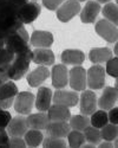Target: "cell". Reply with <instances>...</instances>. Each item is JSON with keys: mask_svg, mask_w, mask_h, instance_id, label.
I'll list each match as a JSON object with an SVG mask.
<instances>
[{"mask_svg": "<svg viewBox=\"0 0 118 148\" xmlns=\"http://www.w3.org/2000/svg\"><path fill=\"white\" fill-rule=\"evenodd\" d=\"M28 40L30 38H28L27 31L24 29V25H22L20 29H18L16 32L11 33L7 37L5 46L13 55H19L31 50L28 46Z\"/></svg>", "mask_w": 118, "mask_h": 148, "instance_id": "obj_1", "label": "cell"}, {"mask_svg": "<svg viewBox=\"0 0 118 148\" xmlns=\"http://www.w3.org/2000/svg\"><path fill=\"white\" fill-rule=\"evenodd\" d=\"M32 55L33 51L31 50L16 55V58L13 59V62H12L8 68V76L12 81H18L22 78L24 75H26V72L28 71L30 68V63L32 60Z\"/></svg>", "mask_w": 118, "mask_h": 148, "instance_id": "obj_2", "label": "cell"}, {"mask_svg": "<svg viewBox=\"0 0 118 148\" xmlns=\"http://www.w3.org/2000/svg\"><path fill=\"white\" fill-rule=\"evenodd\" d=\"M105 69L100 64H94L86 72V82L92 90L102 89L105 84Z\"/></svg>", "mask_w": 118, "mask_h": 148, "instance_id": "obj_3", "label": "cell"}, {"mask_svg": "<svg viewBox=\"0 0 118 148\" xmlns=\"http://www.w3.org/2000/svg\"><path fill=\"white\" fill-rule=\"evenodd\" d=\"M97 34L108 43H116L118 40V29L115 24L106 19H100L94 26Z\"/></svg>", "mask_w": 118, "mask_h": 148, "instance_id": "obj_4", "label": "cell"}, {"mask_svg": "<svg viewBox=\"0 0 118 148\" xmlns=\"http://www.w3.org/2000/svg\"><path fill=\"white\" fill-rule=\"evenodd\" d=\"M18 95V88L14 82H6L0 87V109H7L12 106Z\"/></svg>", "mask_w": 118, "mask_h": 148, "instance_id": "obj_5", "label": "cell"}, {"mask_svg": "<svg viewBox=\"0 0 118 148\" xmlns=\"http://www.w3.org/2000/svg\"><path fill=\"white\" fill-rule=\"evenodd\" d=\"M33 103H35V97L33 96L32 92L28 91L18 92L14 101V109L17 113L21 115H27L31 113Z\"/></svg>", "mask_w": 118, "mask_h": 148, "instance_id": "obj_6", "label": "cell"}, {"mask_svg": "<svg viewBox=\"0 0 118 148\" xmlns=\"http://www.w3.org/2000/svg\"><path fill=\"white\" fill-rule=\"evenodd\" d=\"M70 76V85L71 88L76 91H84L86 88V70L80 66L77 65L75 68H72L68 72Z\"/></svg>", "mask_w": 118, "mask_h": 148, "instance_id": "obj_7", "label": "cell"}, {"mask_svg": "<svg viewBox=\"0 0 118 148\" xmlns=\"http://www.w3.org/2000/svg\"><path fill=\"white\" fill-rule=\"evenodd\" d=\"M80 12V4L78 0H67L57 10V18L62 23H67Z\"/></svg>", "mask_w": 118, "mask_h": 148, "instance_id": "obj_8", "label": "cell"}, {"mask_svg": "<svg viewBox=\"0 0 118 148\" xmlns=\"http://www.w3.org/2000/svg\"><path fill=\"white\" fill-rule=\"evenodd\" d=\"M40 13V6L37 3H27L19 8L18 17L22 24H31L38 18Z\"/></svg>", "mask_w": 118, "mask_h": 148, "instance_id": "obj_9", "label": "cell"}, {"mask_svg": "<svg viewBox=\"0 0 118 148\" xmlns=\"http://www.w3.org/2000/svg\"><path fill=\"white\" fill-rule=\"evenodd\" d=\"M80 113L83 115H92L97 109V96L93 91L84 90L80 96Z\"/></svg>", "mask_w": 118, "mask_h": 148, "instance_id": "obj_10", "label": "cell"}, {"mask_svg": "<svg viewBox=\"0 0 118 148\" xmlns=\"http://www.w3.org/2000/svg\"><path fill=\"white\" fill-rule=\"evenodd\" d=\"M52 85L56 89H63L68 83V71L65 64H57L52 68Z\"/></svg>", "mask_w": 118, "mask_h": 148, "instance_id": "obj_11", "label": "cell"}, {"mask_svg": "<svg viewBox=\"0 0 118 148\" xmlns=\"http://www.w3.org/2000/svg\"><path fill=\"white\" fill-rule=\"evenodd\" d=\"M78 101H79V96L76 91H66L58 89L53 95L54 104H62L67 108L77 106Z\"/></svg>", "mask_w": 118, "mask_h": 148, "instance_id": "obj_12", "label": "cell"}, {"mask_svg": "<svg viewBox=\"0 0 118 148\" xmlns=\"http://www.w3.org/2000/svg\"><path fill=\"white\" fill-rule=\"evenodd\" d=\"M7 128H8V134L12 138H21L26 134V132L30 127L27 123V119L17 116L11 120Z\"/></svg>", "mask_w": 118, "mask_h": 148, "instance_id": "obj_13", "label": "cell"}, {"mask_svg": "<svg viewBox=\"0 0 118 148\" xmlns=\"http://www.w3.org/2000/svg\"><path fill=\"white\" fill-rule=\"evenodd\" d=\"M70 125L66 121H50L46 127V133L52 138H65L70 133Z\"/></svg>", "mask_w": 118, "mask_h": 148, "instance_id": "obj_14", "label": "cell"}, {"mask_svg": "<svg viewBox=\"0 0 118 148\" xmlns=\"http://www.w3.org/2000/svg\"><path fill=\"white\" fill-rule=\"evenodd\" d=\"M100 12V5L98 1H87V4L84 6V8L80 12V20L84 24H91L94 23L97 16Z\"/></svg>", "mask_w": 118, "mask_h": 148, "instance_id": "obj_15", "label": "cell"}, {"mask_svg": "<svg viewBox=\"0 0 118 148\" xmlns=\"http://www.w3.org/2000/svg\"><path fill=\"white\" fill-rule=\"evenodd\" d=\"M52 101V91L47 87H41L38 89L37 97H35V108L39 112H46L51 107Z\"/></svg>", "mask_w": 118, "mask_h": 148, "instance_id": "obj_16", "label": "cell"}, {"mask_svg": "<svg viewBox=\"0 0 118 148\" xmlns=\"http://www.w3.org/2000/svg\"><path fill=\"white\" fill-rule=\"evenodd\" d=\"M117 100H118V90L112 87H106L102 96L99 97V101H98L99 108L104 110H110L111 108H113Z\"/></svg>", "mask_w": 118, "mask_h": 148, "instance_id": "obj_17", "label": "cell"}, {"mask_svg": "<svg viewBox=\"0 0 118 148\" xmlns=\"http://www.w3.org/2000/svg\"><path fill=\"white\" fill-rule=\"evenodd\" d=\"M54 58H56L54 53L51 50L45 49V47L37 49V50L33 51V55H32L33 63L39 64V65H45V66L52 65L54 63Z\"/></svg>", "mask_w": 118, "mask_h": 148, "instance_id": "obj_18", "label": "cell"}, {"mask_svg": "<svg viewBox=\"0 0 118 148\" xmlns=\"http://www.w3.org/2000/svg\"><path fill=\"white\" fill-rule=\"evenodd\" d=\"M31 45L35 47H50L53 44V34L47 31H34L31 39Z\"/></svg>", "mask_w": 118, "mask_h": 148, "instance_id": "obj_19", "label": "cell"}, {"mask_svg": "<svg viewBox=\"0 0 118 148\" xmlns=\"http://www.w3.org/2000/svg\"><path fill=\"white\" fill-rule=\"evenodd\" d=\"M50 76V71L45 66H38L37 69H34L32 72H30L27 75V82L30 84V87H33V88H37L39 85L45 82Z\"/></svg>", "mask_w": 118, "mask_h": 148, "instance_id": "obj_20", "label": "cell"}, {"mask_svg": "<svg viewBox=\"0 0 118 148\" xmlns=\"http://www.w3.org/2000/svg\"><path fill=\"white\" fill-rule=\"evenodd\" d=\"M85 60V55L80 50H65L62 53V62L70 65H80Z\"/></svg>", "mask_w": 118, "mask_h": 148, "instance_id": "obj_21", "label": "cell"}, {"mask_svg": "<svg viewBox=\"0 0 118 148\" xmlns=\"http://www.w3.org/2000/svg\"><path fill=\"white\" fill-rule=\"evenodd\" d=\"M47 112L50 121H67L71 117L68 108L62 104H53Z\"/></svg>", "mask_w": 118, "mask_h": 148, "instance_id": "obj_22", "label": "cell"}, {"mask_svg": "<svg viewBox=\"0 0 118 148\" xmlns=\"http://www.w3.org/2000/svg\"><path fill=\"white\" fill-rule=\"evenodd\" d=\"M90 60L94 64H100L112 58V51L109 47H94L89 53Z\"/></svg>", "mask_w": 118, "mask_h": 148, "instance_id": "obj_23", "label": "cell"}, {"mask_svg": "<svg viewBox=\"0 0 118 148\" xmlns=\"http://www.w3.org/2000/svg\"><path fill=\"white\" fill-rule=\"evenodd\" d=\"M27 123H28V127L32 129L43 130V129H46L47 125L50 123V119H49V115L45 114V112H40L38 114L30 115L27 117Z\"/></svg>", "mask_w": 118, "mask_h": 148, "instance_id": "obj_24", "label": "cell"}, {"mask_svg": "<svg viewBox=\"0 0 118 148\" xmlns=\"http://www.w3.org/2000/svg\"><path fill=\"white\" fill-rule=\"evenodd\" d=\"M90 123H91V126L102 129L103 127H105L109 123V114L106 113L104 109L96 110V112L91 115Z\"/></svg>", "mask_w": 118, "mask_h": 148, "instance_id": "obj_25", "label": "cell"}, {"mask_svg": "<svg viewBox=\"0 0 118 148\" xmlns=\"http://www.w3.org/2000/svg\"><path fill=\"white\" fill-rule=\"evenodd\" d=\"M84 135L85 139L90 145H99L100 141L103 140L102 136V130H99V128H96L93 126H87L84 129Z\"/></svg>", "mask_w": 118, "mask_h": 148, "instance_id": "obj_26", "label": "cell"}, {"mask_svg": "<svg viewBox=\"0 0 118 148\" xmlns=\"http://www.w3.org/2000/svg\"><path fill=\"white\" fill-rule=\"evenodd\" d=\"M25 141H26V145L30 147H38L44 141L43 133L38 129L31 128V130H27L25 134Z\"/></svg>", "mask_w": 118, "mask_h": 148, "instance_id": "obj_27", "label": "cell"}, {"mask_svg": "<svg viewBox=\"0 0 118 148\" xmlns=\"http://www.w3.org/2000/svg\"><path fill=\"white\" fill-rule=\"evenodd\" d=\"M90 126V119L86 115H75L70 117V127L75 130L84 132V129Z\"/></svg>", "mask_w": 118, "mask_h": 148, "instance_id": "obj_28", "label": "cell"}, {"mask_svg": "<svg viewBox=\"0 0 118 148\" xmlns=\"http://www.w3.org/2000/svg\"><path fill=\"white\" fill-rule=\"evenodd\" d=\"M103 16L106 20L111 21L115 25H118V6L112 3H108L103 8Z\"/></svg>", "mask_w": 118, "mask_h": 148, "instance_id": "obj_29", "label": "cell"}, {"mask_svg": "<svg viewBox=\"0 0 118 148\" xmlns=\"http://www.w3.org/2000/svg\"><path fill=\"white\" fill-rule=\"evenodd\" d=\"M67 139H68L70 147H72V148H78V147L84 146V143L86 141L84 133H81L80 130H75V129L68 133Z\"/></svg>", "mask_w": 118, "mask_h": 148, "instance_id": "obj_30", "label": "cell"}, {"mask_svg": "<svg viewBox=\"0 0 118 148\" xmlns=\"http://www.w3.org/2000/svg\"><path fill=\"white\" fill-rule=\"evenodd\" d=\"M14 59V55L6 47L0 49V70H8L11 63Z\"/></svg>", "mask_w": 118, "mask_h": 148, "instance_id": "obj_31", "label": "cell"}, {"mask_svg": "<svg viewBox=\"0 0 118 148\" xmlns=\"http://www.w3.org/2000/svg\"><path fill=\"white\" fill-rule=\"evenodd\" d=\"M118 135V129H117V126L113 125V123H108L105 127L102 128V136H103V140L105 141H113L116 140Z\"/></svg>", "mask_w": 118, "mask_h": 148, "instance_id": "obj_32", "label": "cell"}, {"mask_svg": "<svg viewBox=\"0 0 118 148\" xmlns=\"http://www.w3.org/2000/svg\"><path fill=\"white\" fill-rule=\"evenodd\" d=\"M43 146L45 148H65L66 147V142L63 140V138H52V136H49V138L44 139Z\"/></svg>", "mask_w": 118, "mask_h": 148, "instance_id": "obj_33", "label": "cell"}, {"mask_svg": "<svg viewBox=\"0 0 118 148\" xmlns=\"http://www.w3.org/2000/svg\"><path fill=\"white\" fill-rule=\"evenodd\" d=\"M105 71L111 77H115V78L118 77V57L117 56L115 58L112 57L111 59L108 60V63H106V70Z\"/></svg>", "mask_w": 118, "mask_h": 148, "instance_id": "obj_34", "label": "cell"}, {"mask_svg": "<svg viewBox=\"0 0 118 148\" xmlns=\"http://www.w3.org/2000/svg\"><path fill=\"white\" fill-rule=\"evenodd\" d=\"M11 120H12V116L7 110L0 109V129H5L6 127H8Z\"/></svg>", "mask_w": 118, "mask_h": 148, "instance_id": "obj_35", "label": "cell"}, {"mask_svg": "<svg viewBox=\"0 0 118 148\" xmlns=\"http://www.w3.org/2000/svg\"><path fill=\"white\" fill-rule=\"evenodd\" d=\"M65 0H43V5L50 11H54L58 10Z\"/></svg>", "mask_w": 118, "mask_h": 148, "instance_id": "obj_36", "label": "cell"}, {"mask_svg": "<svg viewBox=\"0 0 118 148\" xmlns=\"http://www.w3.org/2000/svg\"><path fill=\"white\" fill-rule=\"evenodd\" d=\"M26 146V141H24L20 138H12L9 140V148H24Z\"/></svg>", "mask_w": 118, "mask_h": 148, "instance_id": "obj_37", "label": "cell"}, {"mask_svg": "<svg viewBox=\"0 0 118 148\" xmlns=\"http://www.w3.org/2000/svg\"><path fill=\"white\" fill-rule=\"evenodd\" d=\"M109 121L110 123L118 126V107L117 108H111L109 112Z\"/></svg>", "mask_w": 118, "mask_h": 148, "instance_id": "obj_38", "label": "cell"}, {"mask_svg": "<svg viewBox=\"0 0 118 148\" xmlns=\"http://www.w3.org/2000/svg\"><path fill=\"white\" fill-rule=\"evenodd\" d=\"M8 146H9L8 134L5 132V129H0V147H8Z\"/></svg>", "mask_w": 118, "mask_h": 148, "instance_id": "obj_39", "label": "cell"}, {"mask_svg": "<svg viewBox=\"0 0 118 148\" xmlns=\"http://www.w3.org/2000/svg\"><path fill=\"white\" fill-rule=\"evenodd\" d=\"M11 4H13L14 6H17L18 8H20L21 6H24L25 4H27L28 0H8Z\"/></svg>", "mask_w": 118, "mask_h": 148, "instance_id": "obj_40", "label": "cell"}, {"mask_svg": "<svg viewBox=\"0 0 118 148\" xmlns=\"http://www.w3.org/2000/svg\"><path fill=\"white\" fill-rule=\"evenodd\" d=\"M99 147H100V148H112L113 145L111 143V141H105V142L99 143Z\"/></svg>", "mask_w": 118, "mask_h": 148, "instance_id": "obj_41", "label": "cell"}, {"mask_svg": "<svg viewBox=\"0 0 118 148\" xmlns=\"http://www.w3.org/2000/svg\"><path fill=\"white\" fill-rule=\"evenodd\" d=\"M113 51H115V55L118 57V40H117V43H116V45H115V49H113Z\"/></svg>", "mask_w": 118, "mask_h": 148, "instance_id": "obj_42", "label": "cell"}, {"mask_svg": "<svg viewBox=\"0 0 118 148\" xmlns=\"http://www.w3.org/2000/svg\"><path fill=\"white\" fill-rule=\"evenodd\" d=\"M5 44H6V40H5V39H3V38H0V49L4 47V46H5Z\"/></svg>", "mask_w": 118, "mask_h": 148, "instance_id": "obj_43", "label": "cell"}, {"mask_svg": "<svg viewBox=\"0 0 118 148\" xmlns=\"http://www.w3.org/2000/svg\"><path fill=\"white\" fill-rule=\"evenodd\" d=\"M98 3H100V4H108V3H110L111 0H97Z\"/></svg>", "mask_w": 118, "mask_h": 148, "instance_id": "obj_44", "label": "cell"}, {"mask_svg": "<svg viewBox=\"0 0 118 148\" xmlns=\"http://www.w3.org/2000/svg\"><path fill=\"white\" fill-rule=\"evenodd\" d=\"M115 88L118 90V77H117V79H116V84H115Z\"/></svg>", "mask_w": 118, "mask_h": 148, "instance_id": "obj_45", "label": "cell"}, {"mask_svg": "<svg viewBox=\"0 0 118 148\" xmlns=\"http://www.w3.org/2000/svg\"><path fill=\"white\" fill-rule=\"evenodd\" d=\"M113 146L118 148V139H116V141H115V145H113Z\"/></svg>", "mask_w": 118, "mask_h": 148, "instance_id": "obj_46", "label": "cell"}, {"mask_svg": "<svg viewBox=\"0 0 118 148\" xmlns=\"http://www.w3.org/2000/svg\"><path fill=\"white\" fill-rule=\"evenodd\" d=\"M0 1H8V0H0Z\"/></svg>", "mask_w": 118, "mask_h": 148, "instance_id": "obj_47", "label": "cell"}, {"mask_svg": "<svg viewBox=\"0 0 118 148\" xmlns=\"http://www.w3.org/2000/svg\"><path fill=\"white\" fill-rule=\"evenodd\" d=\"M78 1H85V0H78Z\"/></svg>", "mask_w": 118, "mask_h": 148, "instance_id": "obj_48", "label": "cell"}, {"mask_svg": "<svg viewBox=\"0 0 118 148\" xmlns=\"http://www.w3.org/2000/svg\"><path fill=\"white\" fill-rule=\"evenodd\" d=\"M116 1H117V4H118V0H116Z\"/></svg>", "mask_w": 118, "mask_h": 148, "instance_id": "obj_49", "label": "cell"}, {"mask_svg": "<svg viewBox=\"0 0 118 148\" xmlns=\"http://www.w3.org/2000/svg\"><path fill=\"white\" fill-rule=\"evenodd\" d=\"M117 129H118V127H117Z\"/></svg>", "mask_w": 118, "mask_h": 148, "instance_id": "obj_50", "label": "cell"}, {"mask_svg": "<svg viewBox=\"0 0 118 148\" xmlns=\"http://www.w3.org/2000/svg\"><path fill=\"white\" fill-rule=\"evenodd\" d=\"M34 1H35V0H34Z\"/></svg>", "mask_w": 118, "mask_h": 148, "instance_id": "obj_51", "label": "cell"}]
</instances>
